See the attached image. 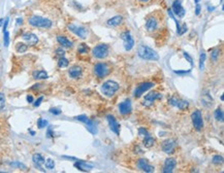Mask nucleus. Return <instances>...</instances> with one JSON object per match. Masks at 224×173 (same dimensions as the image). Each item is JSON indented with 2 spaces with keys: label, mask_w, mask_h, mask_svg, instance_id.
<instances>
[{
  "label": "nucleus",
  "mask_w": 224,
  "mask_h": 173,
  "mask_svg": "<svg viewBox=\"0 0 224 173\" xmlns=\"http://www.w3.org/2000/svg\"><path fill=\"white\" fill-rule=\"evenodd\" d=\"M137 54H139V58L143 60H148V61H158L159 60V56L158 54L153 50V48H149L147 45H141L137 50Z\"/></svg>",
  "instance_id": "f257e3e1"
},
{
  "label": "nucleus",
  "mask_w": 224,
  "mask_h": 173,
  "mask_svg": "<svg viewBox=\"0 0 224 173\" xmlns=\"http://www.w3.org/2000/svg\"><path fill=\"white\" fill-rule=\"evenodd\" d=\"M29 24L33 27L37 28H51L52 27V21H50L49 19L39 17V16H32L31 18L28 20Z\"/></svg>",
  "instance_id": "f03ea898"
},
{
  "label": "nucleus",
  "mask_w": 224,
  "mask_h": 173,
  "mask_svg": "<svg viewBox=\"0 0 224 173\" xmlns=\"http://www.w3.org/2000/svg\"><path fill=\"white\" fill-rule=\"evenodd\" d=\"M120 89L119 84L115 81H108L101 86V92L106 97H113L116 94L117 91Z\"/></svg>",
  "instance_id": "7ed1b4c3"
},
{
  "label": "nucleus",
  "mask_w": 224,
  "mask_h": 173,
  "mask_svg": "<svg viewBox=\"0 0 224 173\" xmlns=\"http://www.w3.org/2000/svg\"><path fill=\"white\" fill-rule=\"evenodd\" d=\"M92 54L97 59H103V58H106L109 55V46L104 43L98 44V45H96L93 48Z\"/></svg>",
  "instance_id": "20e7f679"
},
{
  "label": "nucleus",
  "mask_w": 224,
  "mask_h": 173,
  "mask_svg": "<svg viewBox=\"0 0 224 173\" xmlns=\"http://www.w3.org/2000/svg\"><path fill=\"white\" fill-rule=\"evenodd\" d=\"M191 120H192V124L194 126V128L197 131H200L204 128V121H202V111L198 110H194L191 114Z\"/></svg>",
  "instance_id": "39448f33"
},
{
  "label": "nucleus",
  "mask_w": 224,
  "mask_h": 173,
  "mask_svg": "<svg viewBox=\"0 0 224 173\" xmlns=\"http://www.w3.org/2000/svg\"><path fill=\"white\" fill-rule=\"evenodd\" d=\"M161 98H162V94L153 91V92H150L148 95L145 96L144 101H143V105H144V106H146V107H150V106H152L153 103L156 101V100L161 99Z\"/></svg>",
  "instance_id": "423d86ee"
},
{
  "label": "nucleus",
  "mask_w": 224,
  "mask_h": 173,
  "mask_svg": "<svg viewBox=\"0 0 224 173\" xmlns=\"http://www.w3.org/2000/svg\"><path fill=\"white\" fill-rule=\"evenodd\" d=\"M94 72L99 78H103L109 73V67L106 63H98L94 66Z\"/></svg>",
  "instance_id": "0eeeda50"
},
{
  "label": "nucleus",
  "mask_w": 224,
  "mask_h": 173,
  "mask_svg": "<svg viewBox=\"0 0 224 173\" xmlns=\"http://www.w3.org/2000/svg\"><path fill=\"white\" fill-rule=\"evenodd\" d=\"M76 120L82 122V123L86 124V126H87V129L90 131L92 134H96L97 133V130H96V126H95V124L93 123L92 121L89 120L88 119L87 116H85V114H82V116H79L76 118Z\"/></svg>",
  "instance_id": "6e6552de"
},
{
  "label": "nucleus",
  "mask_w": 224,
  "mask_h": 173,
  "mask_svg": "<svg viewBox=\"0 0 224 173\" xmlns=\"http://www.w3.org/2000/svg\"><path fill=\"white\" fill-rule=\"evenodd\" d=\"M68 29L70 30L72 33L76 34V36L81 37V38H83V39L87 38L88 31H87V29H86V28L76 26V25H73V24H70V25H68Z\"/></svg>",
  "instance_id": "1a4fd4ad"
},
{
  "label": "nucleus",
  "mask_w": 224,
  "mask_h": 173,
  "mask_svg": "<svg viewBox=\"0 0 224 173\" xmlns=\"http://www.w3.org/2000/svg\"><path fill=\"white\" fill-rule=\"evenodd\" d=\"M153 86H154V84L153 83H149V81L141 84V85H139V86H136V89H135L134 97L135 98H139L145 92H147L148 90H150V89L153 88Z\"/></svg>",
  "instance_id": "9d476101"
},
{
  "label": "nucleus",
  "mask_w": 224,
  "mask_h": 173,
  "mask_svg": "<svg viewBox=\"0 0 224 173\" xmlns=\"http://www.w3.org/2000/svg\"><path fill=\"white\" fill-rule=\"evenodd\" d=\"M176 147V141L174 139H166L161 143V149L165 154H172Z\"/></svg>",
  "instance_id": "9b49d317"
},
{
  "label": "nucleus",
  "mask_w": 224,
  "mask_h": 173,
  "mask_svg": "<svg viewBox=\"0 0 224 173\" xmlns=\"http://www.w3.org/2000/svg\"><path fill=\"white\" fill-rule=\"evenodd\" d=\"M121 36H122V39L124 41V48L126 51H131L132 48L134 46V40L130 33L129 32H124Z\"/></svg>",
  "instance_id": "f8f14e48"
},
{
  "label": "nucleus",
  "mask_w": 224,
  "mask_h": 173,
  "mask_svg": "<svg viewBox=\"0 0 224 173\" xmlns=\"http://www.w3.org/2000/svg\"><path fill=\"white\" fill-rule=\"evenodd\" d=\"M106 119H108V122H109V125L111 130L113 131L116 135L120 134V124L117 122L115 116H112V114H109V116H106Z\"/></svg>",
  "instance_id": "ddd939ff"
},
{
  "label": "nucleus",
  "mask_w": 224,
  "mask_h": 173,
  "mask_svg": "<svg viewBox=\"0 0 224 173\" xmlns=\"http://www.w3.org/2000/svg\"><path fill=\"white\" fill-rule=\"evenodd\" d=\"M169 103L172 106H176L178 107L179 109H185L188 107V102L187 101H184V100L178 99L176 97H172L170 99H169Z\"/></svg>",
  "instance_id": "4468645a"
},
{
  "label": "nucleus",
  "mask_w": 224,
  "mask_h": 173,
  "mask_svg": "<svg viewBox=\"0 0 224 173\" xmlns=\"http://www.w3.org/2000/svg\"><path fill=\"white\" fill-rule=\"evenodd\" d=\"M177 166V161L174 158H169L165 160L164 162V168H163V172L164 173H172Z\"/></svg>",
  "instance_id": "2eb2a0df"
},
{
  "label": "nucleus",
  "mask_w": 224,
  "mask_h": 173,
  "mask_svg": "<svg viewBox=\"0 0 224 173\" xmlns=\"http://www.w3.org/2000/svg\"><path fill=\"white\" fill-rule=\"evenodd\" d=\"M137 167H139V169H141L142 171L148 172V173L154 172V167L152 165L149 164L148 161L145 160V159L139 160V162H137Z\"/></svg>",
  "instance_id": "dca6fc26"
},
{
  "label": "nucleus",
  "mask_w": 224,
  "mask_h": 173,
  "mask_svg": "<svg viewBox=\"0 0 224 173\" xmlns=\"http://www.w3.org/2000/svg\"><path fill=\"white\" fill-rule=\"evenodd\" d=\"M119 110H120V113L122 114H124V116L131 113L132 106H131L130 100L127 99V100H125V101H123L122 103H120V105H119Z\"/></svg>",
  "instance_id": "f3484780"
},
{
  "label": "nucleus",
  "mask_w": 224,
  "mask_h": 173,
  "mask_svg": "<svg viewBox=\"0 0 224 173\" xmlns=\"http://www.w3.org/2000/svg\"><path fill=\"white\" fill-rule=\"evenodd\" d=\"M22 38L24 39L27 43V44L29 45H35V44L38 43V38L35 34L30 33V32H27V33H24L22 35Z\"/></svg>",
  "instance_id": "a211bd4d"
},
{
  "label": "nucleus",
  "mask_w": 224,
  "mask_h": 173,
  "mask_svg": "<svg viewBox=\"0 0 224 173\" xmlns=\"http://www.w3.org/2000/svg\"><path fill=\"white\" fill-rule=\"evenodd\" d=\"M172 11H174L175 15H177L179 18H183L184 16H185V9L182 6L180 1L174 2V4H172Z\"/></svg>",
  "instance_id": "6ab92c4d"
},
{
  "label": "nucleus",
  "mask_w": 224,
  "mask_h": 173,
  "mask_svg": "<svg viewBox=\"0 0 224 173\" xmlns=\"http://www.w3.org/2000/svg\"><path fill=\"white\" fill-rule=\"evenodd\" d=\"M82 73H83V69H82V67L78 66V65L70 67L68 70L69 76H70L71 78H74V79L80 78V76L82 75Z\"/></svg>",
  "instance_id": "aec40b11"
},
{
  "label": "nucleus",
  "mask_w": 224,
  "mask_h": 173,
  "mask_svg": "<svg viewBox=\"0 0 224 173\" xmlns=\"http://www.w3.org/2000/svg\"><path fill=\"white\" fill-rule=\"evenodd\" d=\"M158 26V22H157V19L154 18V17H150L147 20L146 22V29L148 30L149 32L154 31V30L157 28Z\"/></svg>",
  "instance_id": "412c9836"
},
{
  "label": "nucleus",
  "mask_w": 224,
  "mask_h": 173,
  "mask_svg": "<svg viewBox=\"0 0 224 173\" xmlns=\"http://www.w3.org/2000/svg\"><path fill=\"white\" fill-rule=\"evenodd\" d=\"M32 160H33L34 165H35L39 170H43V169H41V165L45 163V158H43L40 154H35V155H33V157H32Z\"/></svg>",
  "instance_id": "4be33fe9"
},
{
  "label": "nucleus",
  "mask_w": 224,
  "mask_h": 173,
  "mask_svg": "<svg viewBox=\"0 0 224 173\" xmlns=\"http://www.w3.org/2000/svg\"><path fill=\"white\" fill-rule=\"evenodd\" d=\"M122 20H123V18L121 17V16H116V17H113L112 19H109L108 22H106V24H108V26L109 27H117L121 24Z\"/></svg>",
  "instance_id": "5701e85b"
},
{
  "label": "nucleus",
  "mask_w": 224,
  "mask_h": 173,
  "mask_svg": "<svg viewBox=\"0 0 224 173\" xmlns=\"http://www.w3.org/2000/svg\"><path fill=\"white\" fill-rule=\"evenodd\" d=\"M57 40L58 43L61 44L62 46H64V48H71L72 46V43L69 39H67L65 36H57Z\"/></svg>",
  "instance_id": "b1692460"
},
{
  "label": "nucleus",
  "mask_w": 224,
  "mask_h": 173,
  "mask_svg": "<svg viewBox=\"0 0 224 173\" xmlns=\"http://www.w3.org/2000/svg\"><path fill=\"white\" fill-rule=\"evenodd\" d=\"M76 168H78L79 170H81V171H87L89 168H92L93 166L92 165H89L87 164L86 162H83V161H79V162H76V164H74Z\"/></svg>",
  "instance_id": "393cba45"
},
{
  "label": "nucleus",
  "mask_w": 224,
  "mask_h": 173,
  "mask_svg": "<svg viewBox=\"0 0 224 173\" xmlns=\"http://www.w3.org/2000/svg\"><path fill=\"white\" fill-rule=\"evenodd\" d=\"M33 78L35 79H46L48 78V73L45 70H38V71L33 72Z\"/></svg>",
  "instance_id": "a878e982"
},
{
  "label": "nucleus",
  "mask_w": 224,
  "mask_h": 173,
  "mask_svg": "<svg viewBox=\"0 0 224 173\" xmlns=\"http://www.w3.org/2000/svg\"><path fill=\"white\" fill-rule=\"evenodd\" d=\"M154 142H155V140H154L153 137H151L150 135H147V136H145L143 143H144L145 147H148L149 148V147L154 145Z\"/></svg>",
  "instance_id": "bb28decb"
},
{
  "label": "nucleus",
  "mask_w": 224,
  "mask_h": 173,
  "mask_svg": "<svg viewBox=\"0 0 224 173\" xmlns=\"http://www.w3.org/2000/svg\"><path fill=\"white\" fill-rule=\"evenodd\" d=\"M27 48H28L27 44L22 43H17V45H16V50H17V52L18 53H21V54L26 52Z\"/></svg>",
  "instance_id": "cd10ccee"
},
{
  "label": "nucleus",
  "mask_w": 224,
  "mask_h": 173,
  "mask_svg": "<svg viewBox=\"0 0 224 173\" xmlns=\"http://www.w3.org/2000/svg\"><path fill=\"white\" fill-rule=\"evenodd\" d=\"M214 116H215V119L218 122H223V119H224V114H223V111L222 109L218 108L216 109L215 113H214Z\"/></svg>",
  "instance_id": "c85d7f7f"
},
{
  "label": "nucleus",
  "mask_w": 224,
  "mask_h": 173,
  "mask_svg": "<svg viewBox=\"0 0 224 173\" xmlns=\"http://www.w3.org/2000/svg\"><path fill=\"white\" fill-rule=\"evenodd\" d=\"M69 64V61L66 59V58L64 57H61L58 61V66L60 67V68H65V67H67Z\"/></svg>",
  "instance_id": "c756f323"
},
{
  "label": "nucleus",
  "mask_w": 224,
  "mask_h": 173,
  "mask_svg": "<svg viewBox=\"0 0 224 173\" xmlns=\"http://www.w3.org/2000/svg\"><path fill=\"white\" fill-rule=\"evenodd\" d=\"M45 163H46V169H54V167H55L54 160H52V159H48L46 161H45Z\"/></svg>",
  "instance_id": "7c9ffc66"
},
{
  "label": "nucleus",
  "mask_w": 224,
  "mask_h": 173,
  "mask_svg": "<svg viewBox=\"0 0 224 173\" xmlns=\"http://www.w3.org/2000/svg\"><path fill=\"white\" fill-rule=\"evenodd\" d=\"M88 50H89L88 46L86 45L85 43H82V44H80V48H78V52L80 54H87Z\"/></svg>",
  "instance_id": "2f4dec72"
},
{
  "label": "nucleus",
  "mask_w": 224,
  "mask_h": 173,
  "mask_svg": "<svg viewBox=\"0 0 224 173\" xmlns=\"http://www.w3.org/2000/svg\"><path fill=\"white\" fill-rule=\"evenodd\" d=\"M46 125H48V122L46 120H43V119H38V121H37V127H38L39 129L45 128Z\"/></svg>",
  "instance_id": "473e14b6"
},
{
  "label": "nucleus",
  "mask_w": 224,
  "mask_h": 173,
  "mask_svg": "<svg viewBox=\"0 0 224 173\" xmlns=\"http://www.w3.org/2000/svg\"><path fill=\"white\" fill-rule=\"evenodd\" d=\"M5 106V96L3 93H0V111Z\"/></svg>",
  "instance_id": "72a5a7b5"
},
{
  "label": "nucleus",
  "mask_w": 224,
  "mask_h": 173,
  "mask_svg": "<svg viewBox=\"0 0 224 173\" xmlns=\"http://www.w3.org/2000/svg\"><path fill=\"white\" fill-rule=\"evenodd\" d=\"M213 163L216 165H220L223 163V158L221 156H214L213 157Z\"/></svg>",
  "instance_id": "f704fd0d"
},
{
  "label": "nucleus",
  "mask_w": 224,
  "mask_h": 173,
  "mask_svg": "<svg viewBox=\"0 0 224 173\" xmlns=\"http://www.w3.org/2000/svg\"><path fill=\"white\" fill-rule=\"evenodd\" d=\"M205 60H206V54L202 52V54H200V58H199V68L200 69H202V66H204Z\"/></svg>",
  "instance_id": "c9c22d12"
},
{
  "label": "nucleus",
  "mask_w": 224,
  "mask_h": 173,
  "mask_svg": "<svg viewBox=\"0 0 224 173\" xmlns=\"http://www.w3.org/2000/svg\"><path fill=\"white\" fill-rule=\"evenodd\" d=\"M10 166H13V167H18V168H21V169H26V166L24 164H22V163H19V162H13L9 164Z\"/></svg>",
  "instance_id": "e433bc0d"
},
{
  "label": "nucleus",
  "mask_w": 224,
  "mask_h": 173,
  "mask_svg": "<svg viewBox=\"0 0 224 173\" xmlns=\"http://www.w3.org/2000/svg\"><path fill=\"white\" fill-rule=\"evenodd\" d=\"M139 136L145 137V136H147V135H149V133H148V131L145 129V128L141 127V128L139 129Z\"/></svg>",
  "instance_id": "4c0bfd02"
},
{
  "label": "nucleus",
  "mask_w": 224,
  "mask_h": 173,
  "mask_svg": "<svg viewBox=\"0 0 224 173\" xmlns=\"http://www.w3.org/2000/svg\"><path fill=\"white\" fill-rule=\"evenodd\" d=\"M9 44V33L7 31H4V45L8 46Z\"/></svg>",
  "instance_id": "58836bf2"
},
{
  "label": "nucleus",
  "mask_w": 224,
  "mask_h": 173,
  "mask_svg": "<svg viewBox=\"0 0 224 173\" xmlns=\"http://www.w3.org/2000/svg\"><path fill=\"white\" fill-rule=\"evenodd\" d=\"M218 57H219V50H214L212 52V59H213V61H217Z\"/></svg>",
  "instance_id": "ea45409f"
},
{
  "label": "nucleus",
  "mask_w": 224,
  "mask_h": 173,
  "mask_svg": "<svg viewBox=\"0 0 224 173\" xmlns=\"http://www.w3.org/2000/svg\"><path fill=\"white\" fill-rule=\"evenodd\" d=\"M43 96H41V97H39L38 99H37L36 101L34 102L33 105H34V106H35V107H38L39 105L41 104V102H43Z\"/></svg>",
  "instance_id": "a19ab883"
},
{
  "label": "nucleus",
  "mask_w": 224,
  "mask_h": 173,
  "mask_svg": "<svg viewBox=\"0 0 224 173\" xmlns=\"http://www.w3.org/2000/svg\"><path fill=\"white\" fill-rule=\"evenodd\" d=\"M184 57H185V59L187 60L188 62L190 63V64H192V63H193V62H192V58H191V56L189 55L188 53H186V52L184 53Z\"/></svg>",
  "instance_id": "79ce46f5"
},
{
  "label": "nucleus",
  "mask_w": 224,
  "mask_h": 173,
  "mask_svg": "<svg viewBox=\"0 0 224 173\" xmlns=\"http://www.w3.org/2000/svg\"><path fill=\"white\" fill-rule=\"evenodd\" d=\"M56 54H57V56H59V57H64L65 53L62 48H57V50H56Z\"/></svg>",
  "instance_id": "37998d69"
},
{
  "label": "nucleus",
  "mask_w": 224,
  "mask_h": 173,
  "mask_svg": "<svg viewBox=\"0 0 224 173\" xmlns=\"http://www.w3.org/2000/svg\"><path fill=\"white\" fill-rule=\"evenodd\" d=\"M187 31V26H186V24H184L183 26H182V28H180V32H179V34L180 35H182V34H184L185 32Z\"/></svg>",
  "instance_id": "c03bdc74"
},
{
  "label": "nucleus",
  "mask_w": 224,
  "mask_h": 173,
  "mask_svg": "<svg viewBox=\"0 0 224 173\" xmlns=\"http://www.w3.org/2000/svg\"><path fill=\"white\" fill-rule=\"evenodd\" d=\"M50 113H53V114H60V113H61V110H60V109H58V108H51Z\"/></svg>",
  "instance_id": "a18cd8bd"
},
{
  "label": "nucleus",
  "mask_w": 224,
  "mask_h": 173,
  "mask_svg": "<svg viewBox=\"0 0 224 173\" xmlns=\"http://www.w3.org/2000/svg\"><path fill=\"white\" fill-rule=\"evenodd\" d=\"M7 25H8V18L5 20V22H4V25H3V32L6 31V28H7Z\"/></svg>",
  "instance_id": "49530a36"
},
{
  "label": "nucleus",
  "mask_w": 224,
  "mask_h": 173,
  "mask_svg": "<svg viewBox=\"0 0 224 173\" xmlns=\"http://www.w3.org/2000/svg\"><path fill=\"white\" fill-rule=\"evenodd\" d=\"M195 13H196L197 16L200 13V5L198 3H197V5H196V9H195Z\"/></svg>",
  "instance_id": "de8ad7c7"
},
{
  "label": "nucleus",
  "mask_w": 224,
  "mask_h": 173,
  "mask_svg": "<svg viewBox=\"0 0 224 173\" xmlns=\"http://www.w3.org/2000/svg\"><path fill=\"white\" fill-rule=\"evenodd\" d=\"M27 101L29 102V103H32V102H33V97H32L31 95H28L27 96Z\"/></svg>",
  "instance_id": "09e8293b"
},
{
  "label": "nucleus",
  "mask_w": 224,
  "mask_h": 173,
  "mask_svg": "<svg viewBox=\"0 0 224 173\" xmlns=\"http://www.w3.org/2000/svg\"><path fill=\"white\" fill-rule=\"evenodd\" d=\"M189 71H190V70H187V71L183 70V71H176V73H178V74H185V73H188Z\"/></svg>",
  "instance_id": "8fccbe9b"
},
{
  "label": "nucleus",
  "mask_w": 224,
  "mask_h": 173,
  "mask_svg": "<svg viewBox=\"0 0 224 173\" xmlns=\"http://www.w3.org/2000/svg\"><path fill=\"white\" fill-rule=\"evenodd\" d=\"M52 135H53L52 130H51V129H49V130H48V136H49V137H53Z\"/></svg>",
  "instance_id": "3c124183"
},
{
  "label": "nucleus",
  "mask_w": 224,
  "mask_h": 173,
  "mask_svg": "<svg viewBox=\"0 0 224 173\" xmlns=\"http://www.w3.org/2000/svg\"><path fill=\"white\" fill-rule=\"evenodd\" d=\"M17 24H22V19H18V20H17Z\"/></svg>",
  "instance_id": "603ef678"
},
{
  "label": "nucleus",
  "mask_w": 224,
  "mask_h": 173,
  "mask_svg": "<svg viewBox=\"0 0 224 173\" xmlns=\"http://www.w3.org/2000/svg\"><path fill=\"white\" fill-rule=\"evenodd\" d=\"M3 22H4L3 19H0V27H1V25H2V24H3Z\"/></svg>",
  "instance_id": "864d4df0"
},
{
  "label": "nucleus",
  "mask_w": 224,
  "mask_h": 173,
  "mask_svg": "<svg viewBox=\"0 0 224 173\" xmlns=\"http://www.w3.org/2000/svg\"><path fill=\"white\" fill-rule=\"evenodd\" d=\"M139 1H141V2H148L149 0H139Z\"/></svg>",
  "instance_id": "5fc2aeb1"
},
{
  "label": "nucleus",
  "mask_w": 224,
  "mask_h": 173,
  "mask_svg": "<svg viewBox=\"0 0 224 173\" xmlns=\"http://www.w3.org/2000/svg\"><path fill=\"white\" fill-rule=\"evenodd\" d=\"M194 1L196 2V3H198V2H199V0H194Z\"/></svg>",
  "instance_id": "6e6d98bb"
},
{
  "label": "nucleus",
  "mask_w": 224,
  "mask_h": 173,
  "mask_svg": "<svg viewBox=\"0 0 224 173\" xmlns=\"http://www.w3.org/2000/svg\"><path fill=\"white\" fill-rule=\"evenodd\" d=\"M221 1H223V0H221Z\"/></svg>",
  "instance_id": "4d7b16f0"
}]
</instances>
